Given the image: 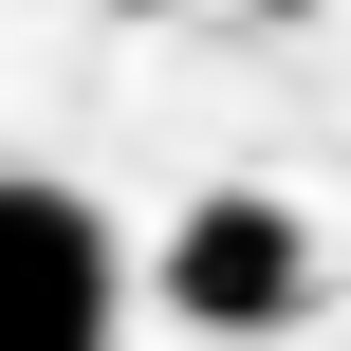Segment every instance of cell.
Masks as SVG:
<instances>
[{
  "mask_svg": "<svg viewBox=\"0 0 351 351\" xmlns=\"http://www.w3.org/2000/svg\"><path fill=\"white\" fill-rule=\"evenodd\" d=\"M167 315H185V333H296V315H315V222L259 204V185H204V204L167 222Z\"/></svg>",
  "mask_w": 351,
  "mask_h": 351,
  "instance_id": "6da1fadb",
  "label": "cell"
},
{
  "mask_svg": "<svg viewBox=\"0 0 351 351\" xmlns=\"http://www.w3.org/2000/svg\"><path fill=\"white\" fill-rule=\"evenodd\" d=\"M130 259L74 185H0V351H111Z\"/></svg>",
  "mask_w": 351,
  "mask_h": 351,
  "instance_id": "7a4b0ae2",
  "label": "cell"
}]
</instances>
